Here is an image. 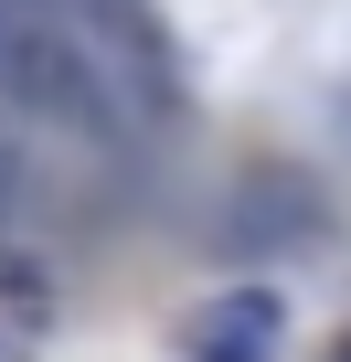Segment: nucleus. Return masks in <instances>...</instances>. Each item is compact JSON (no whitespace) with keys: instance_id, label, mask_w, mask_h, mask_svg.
<instances>
[{"instance_id":"obj_2","label":"nucleus","mask_w":351,"mask_h":362,"mask_svg":"<svg viewBox=\"0 0 351 362\" xmlns=\"http://www.w3.org/2000/svg\"><path fill=\"white\" fill-rule=\"evenodd\" d=\"M287 341V309L266 298V288H224V298H203L192 320H182V351L192 362H266Z\"/></svg>"},{"instance_id":"obj_1","label":"nucleus","mask_w":351,"mask_h":362,"mask_svg":"<svg viewBox=\"0 0 351 362\" xmlns=\"http://www.w3.org/2000/svg\"><path fill=\"white\" fill-rule=\"evenodd\" d=\"M0 96L43 128H64V139H85V149L117 139V86L96 75V43L75 22H11L0 33Z\"/></svg>"},{"instance_id":"obj_3","label":"nucleus","mask_w":351,"mask_h":362,"mask_svg":"<svg viewBox=\"0 0 351 362\" xmlns=\"http://www.w3.org/2000/svg\"><path fill=\"white\" fill-rule=\"evenodd\" d=\"M330 362H351V341H340V351H330Z\"/></svg>"}]
</instances>
